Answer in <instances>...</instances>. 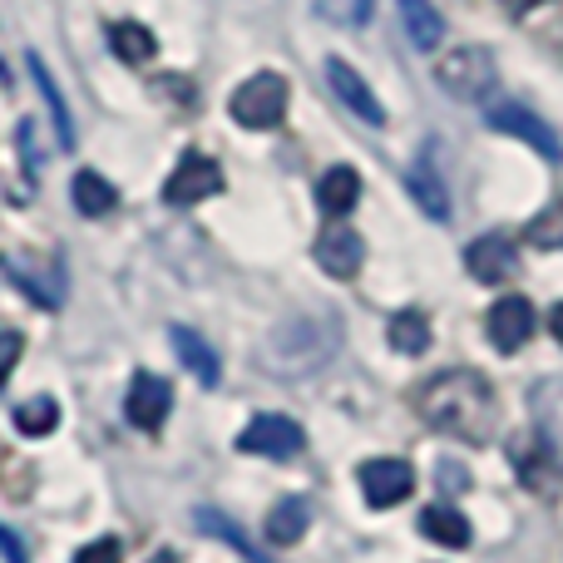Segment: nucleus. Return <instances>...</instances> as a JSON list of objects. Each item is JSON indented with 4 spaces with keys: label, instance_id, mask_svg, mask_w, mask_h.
<instances>
[{
    "label": "nucleus",
    "instance_id": "1a4fd4ad",
    "mask_svg": "<svg viewBox=\"0 0 563 563\" xmlns=\"http://www.w3.org/2000/svg\"><path fill=\"white\" fill-rule=\"evenodd\" d=\"M361 263H366V243H361L356 228H346L341 218H331V228H321L317 238V267L327 277H356Z\"/></svg>",
    "mask_w": 563,
    "mask_h": 563
},
{
    "label": "nucleus",
    "instance_id": "aec40b11",
    "mask_svg": "<svg viewBox=\"0 0 563 563\" xmlns=\"http://www.w3.org/2000/svg\"><path fill=\"white\" fill-rule=\"evenodd\" d=\"M75 208L85 218H104V213H114L119 208V194H114V184H109L104 174H95V168H85V174H75Z\"/></svg>",
    "mask_w": 563,
    "mask_h": 563
},
{
    "label": "nucleus",
    "instance_id": "f257e3e1",
    "mask_svg": "<svg viewBox=\"0 0 563 563\" xmlns=\"http://www.w3.org/2000/svg\"><path fill=\"white\" fill-rule=\"evenodd\" d=\"M416 410L440 430V435L470 440V445H489L499 426V400L479 371H440L420 386Z\"/></svg>",
    "mask_w": 563,
    "mask_h": 563
},
{
    "label": "nucleus",
    "instance_id": "7ed1b4c3",
    "mask_svg": "<svg viewBox=\"0 0 563 563\" xmlns=\"http://www.w3.org/2000/svg\"><path fill=\"white\" fill-rule=\"evenodd\" d=\"M435 79L450 99H460V104H479V99L495 95L499 69H495V55H489L485 45H455L450 55H440Z\"/></svg>",
    "mask_w": 563,
    "mask_h": 563
},
{
    "label": "nucleus",
    "instance_id": "a878e982",
    "mask_svg": "<svg viewBox=\"0 0 563 563\" xmlns=\"http://www.w3.org/2000/svg\"><path fill=\"white\" fill-rule=\"evenodd\" d=\"M75 563H124V549H119V539H95L79 549Z\"/></svg>",
    "mask_w": 563,
    "mask_h": 563
},
{
    "label": "nucleus",
    "instance_id": "ddd939ff",
    "mask_svg": "<svg viewBox=\"0 0 563 563\" xmlns=\"http://www.w3.org/2000/svg\"><path fill=\"white\" fill-rule=\"evenodd\" d=\"M465 267H470V277H475V282L499 287V282H509V277H515V267H519L515 243H509V238H499V233L475 238V243H470V253H465Z\"/></svg>",
    "mask_w": 563,
    "mask_h": 563
},
{
    "label": "nucleus",
    "instance_id": "39448f33",
    "mask_svg": "<svg viewBox=\"0 0 563 563\" xmlns=\"http://www.w3.org/2000/svg\"><path fill=\"white\" fill-rule=\"evenodd\" d=\"M213 194H223V168H218L208 154H184L178 168L168 174V184H164V198L174 208H194Z\"/></svg>",
    "mask_w": 563,
    "mask_h": 563
},
{
    "label": "nucleus",
    "instance_id": "5701e85b",
    "mask_svg": "<svg viewBox=\"0 0 563 563\" xmlns=\"http://www.w3.org/2000/svg\"><path fill=\"white\" fill-rule=\"evenodd\" d=\"M390 346H396L400 356H420V351L430 346V321L410 307L396 311V317H390Z\"/></svg>",
    "mask_w": 563,
    "mask_h": 563
},
{
    "label": "nucleus",
    "instance_id": "9d476101",
    "mask_svg": "<svg viewBox=\"0 0 563 563\" xmlns=\"http://www.w3.org/2000/svg\"><path fill=\"white\" fill-rule=\"evenodd\" d=\"M168 410H174V390H168V380L139 371L134 386H129V396H124L129 426H139V430H148V435H154V430L168 420Z\"/></svg>",
    "mask_w": 563,
    "mask_h": 563
},
{
    "label": "nucleus",
    "instance_id": "a211bd4d",
    "mask_svg": "<svg viewBox=\"0 0 563 563\" xmlns=\"http://www.w3.org/2000/svg\"><path fill=\"white\" fill-rule=\"evenodd\" d=\"M420 529H426V539L440 549H470V519L450 505H430L426 515H420Z\"/></svg>",
    "mask_w": 563,
    "mask_h": 563
},
{
    "label": "nucleus",
    "instance_id": "4468645a",
    "mask_svg": "<svg viewBox=\"0 0 563 563\" xmlns=\"http://www.w3.org/2000/svg\"><path fill=\"white\" fill-rule=\"evenodd\" d=\"M356 198H361V174H356V168L336 164V168H327V174H321L317 203H321V213H327V218H346L351 208H356Z\"/></svg>",
    "mask_w": 563,
    "mask_h": 563
},
{
    "label": "nucleus",
    "instance_id": "c756f323",
    "mask_svg": "<svg viewBox=\"0 0 563 563\" xmlns=\"http://www.w3.org/2000/svg\"><path fill=\"white\" fill-rule=\"evenodd\" d=\"M549 331H554V336L563 341V301H559V307H554V317H549Z\"/></svg>",
    "mask_w": 563,
    "mask_h": 563
},
{
    "label": "nucleus",
    "instance_id": "bb28decb",
    "mask_svg": "<svg viewBox=\"0 0 563 563\" xmlns=\"http://www.w3.org/2000/svg\"><path fill=\"white\" fill-rule=\"evenodd\" d=\"M20 351H25V341L15 336V331H0V380L15 371V361H20Z\"/></svg>",
    "mask_w": 563,
    "mask_h": 563
},
{
    "label": "nucleus",
    "instance_id": "9b49d317",
    "mask_svg": "<svg viewBox=\"0 0 563 563\" xmlns=\"http://www.w3.org/2000/svg\"><path fill=\"white\" fill-rule=\"evenodd\" d=\"M327 85H331V95H336L341 104H346L351 114L361 119V124H376V129L386 124V109H380V99L371 95V85L346 65V59H327Z\"/></svg>",
    "mask_w": 563,
    "mask_h": 563
},
{
    "label": "nucleus",
    "instance_id": "0eeeda50",
    "mask_svg": "<svg viewBox=\"0 0 563 563\" xmlns=\"http://www.w3.org/2000/svg\"><path fill=\"white\" fill-rule=\"evenodd\" d=\"M416 489V470L406 460H366L361 465V495H366L371 509H396L410 499Z\"/></svg>",
    "mask_w": 563,
    "mask_h": 563
},
{
    "label": "nucleus",
    "instance_id": "6ab92c4d",
    "mask_svg": "<svg viewBox=\"0 0 563 563\" xmlns=\"http://www.w3.org/2000/svg\"><path fill=\"white\" fill-rule=\"evenodd\" d=\"M174 346H178V361H184L188 371H194L203 386H218V376H223V366H218V351L208 346L198 331H188V327H174Z\"/></svg>",
    "mask_w": 563,
    "mask_h": 563
},
{
    "label": "nucleus",
    "instance_id": "f8f14e48",
    "mask_svg": "<svg viewBox=\"0 0 563 563\" xmlns=\"http://www.w3.org/2000/svg\"><path fill=\"white\" fill-rule=\"evenodd\" d=\"M485 331L499 351H519L534 336V307H529V297H499L485 317Z\"/></svg>",
    "mask_w": 563,
    "mask_h": 563
},
{
    "label": "nucleus",
    "instance_id": "dca6fc26",
    "mask_svg": "<svg viewBox=\"0 0 563 563\" xmlns=\"http://www.w3.org/2000/svg\"><path fill=\"white\" fill-rule=\"evenodd\" d=\"M109 45H114V55L124 59V65H148V59L158 55L154 30L139 25V20H114V25H109Z\"/></svg>",
    "mask_w": 563,
    "mask_h": 563
},
{
    "label": "nucleus",
    "instance_id": "412c9836",
    "mask_svg": "<svg viewBox=\"0 0 563 563\" xmlns=\"http://www.w3.org/2000/svg\"><path fill=\"white\" fill-rule=\"evenodd\" d=\"M400 20H406V35L416 49H435L440 35H445V20L435 15L430 0H400Z\"/></svg>",
    "mask_w": 563,
    "mask_h": 563
},
{
    "label": "nucleus",
    "instance_id": "f03ea898",
    "mask_svg": "<svg viewBox=\"0 0 563 563\" xmlns=\"http://www.w3.org/2000/svg\"><path fill=\"white\" fill-rule=\"evenodd\" d=\"M336 351V321L327 317H287L282 327L267 336L263 346V366L273 376H311L317 366H327Z\"/></svg>",
    "mask_w": 563,
    "mask_h": 563
},
{
    "label": "nucleus",
    "instance_id": "4be33fe9",
    "mask_svg": "<svg viewBox=\"0 0 563 563\" xmlns=\"http://www.w3.org/2000/svg\"><path fill=\"white\" fill-rule=\"evenodd\" d=\"M30 75H35V85H40V95H45V109H49V119H55V134H59V144H75V119H69V104H65V95H59V85L49 79V69H45V59L40 55H30Z\"/></svg>",
    "mask_w": 563,
    "mask_h": 563
},
{
    "label": "nucleus",
    "instance_id": "2eb2a0df",
    "mask_svg": "<svg viewBox=\"0 0 563 563\" xmlns=\"http://www.w3.org/2000/svg\"><path fill=\"white\" fill-rule=\"evenodd\" d=\"M430 158H435V148H430V154L410 168V194H416L420 213H430L435 223H445V218H450V194H445V178H440V168L430 164Z\"/></svg>",
    "mask_w": 563,
    "mask_h": 563
},
{
    "label": "nucleus",
    "instance_id": "f3484780",
    "mask_svg": "<svg viewBox=\"0 0 563 563\" xmlns=\"http://www.w3.org/2000/svg\"><path fill=\"white\" fill-rule=\"evenodd\" d=\"M307 525H311V509L301 499H282V505H273V515L263 519V534H267V544L287 549V544H301Z\"/></svg>",
    "mask_w": 563,
    "mask_h": 563
},
{
    "label": "nucleus",
    "instance_id": "6e6552de",
    "mask_svg": "<svg viewBox=\"0 0 563 563\" xmlns=\"http://www.w3.org/2000/svg\"><path fill=\"white\" fill-rule=\"evenodd\" d=\"M485 119H489V129L525 139V144H529V148H539L544 158H563L559 134L534 114V109H525V104H515V99H505V104H489V114H485Z\"/></svg>",
    "mask_w": 563,
    "mask_h": 563
},
{
    "label": "nucleus",
    "instance_id": "b1692460",
    "mask_svg": "<svg viewBox=\"0 0 563 563\" xmlns=\"http://www.w3.org/2000/svg\"><path fill=\"white\" fill-rule=\"evenodd\" d=\"M15 426L25 430V435H35V440H40V435H49V430L59 426V406H55V400H49V396L25 400V406L15 410Z\"/></svg>",
    "mask_w": 563,
    "mask_h": 563
},
{
    "label": "nucleus",
    "instance_id": "20e7f679",
    "mask_svg": "<svg viewBox=\"0 0 563 563\" xmlns=\"http://www.w3.org/2000/svg\"><path fill=\"white\" fill-rule=\"evenodd\" d=\"M233 119L243 129H277L282 119H287V79L273 75V69H263V75L243 79L233 95Z\"/></svg>",
    "mask_w": 563,
    "mask_h": 563
},
{
    "label": "nucleus",
    "instance_id": "cd10ccee",
    "mask_svg": "<svg viewBox=\"0 0 563 563\" xmlns=\"http://www.w3.org/2000/svg\"><path fill=\"white\" fill-rule=\"evenodd\" d=\"M0 554H5L10 563H25V549H20V539L10 534V529H0Z\"/></svg>",
    "mask_w": 563,
    "mask_h": 563
},
{
    "label": "nucleus",
    "instance_id": "393cba45",
    "mask_svg": "<svg viewBox=\"0 0 563 563\" xmlns=\"http://www.w3.org/2000/svg\"><path fill=\"white\" fill-rule=\"evenodd\" d=\"M525 238H529L534 247H544V253H563V198H559V203H549L544 213L529 223Z\"/></svg>",
    "mask_w": 563,
    "mask_h": 563
},
{
    "label": "nucleus",
    "instance_id": "423d86ee",
    "mask_svg": "<svg viewBox=\"0 0 563 563\" xmlns=\"http://www.w3.org/2000/svg\"><path fill=\"white\" fill-rule=\"evenodd\" d=\"M301 445H307V435H301V426L291 416H257L238 435L243 455H267V460H291Z\"/></svg>",
    "mask_w": 563,
    "mask_h": 563
},
{
    "label": "nucleus",
    "instance_id": "c85d7f7f",
    "mask_svg": "<svg viewBox=\"0 0 563 563\" xmlns=\"http://www.w3.org/2000/svg\"><path fill=\"white\" fill-rule=\"evenodd\" d=\"M499 5L509 10V15H529L534 5H544V0H499Z\"/></svg>",
    "mask_w": 563,
    "mask_h": 563
}]
</instances>
